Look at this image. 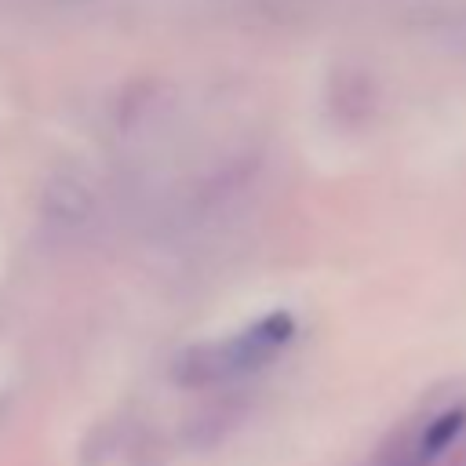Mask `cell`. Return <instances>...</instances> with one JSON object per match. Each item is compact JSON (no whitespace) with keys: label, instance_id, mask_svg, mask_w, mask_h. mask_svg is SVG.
Segmentation results:
<instances>
[{"label":"cell","instance_id":"obj_1","mask_svg":"<svg viewBox=\"0 0 466 466\" xmlns=\"http://www.w3.org/2000/svg\"><path fill=\"white\" fill-rule=\"evenodd\" d=\"M295 335V320L277 309L226 339H215V342H200V346H189L178 360H175V379L182 386H218V382H229V379H240V375H251L258 368H266Z\"/></svg>","mask_w":466,"mask_h":466}]
</instances>
